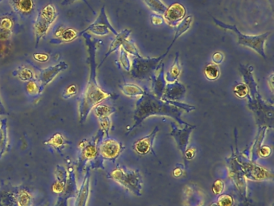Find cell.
I'll return each mask as SVG.
<instances>
[{
    "instance_id": "30bf717a",
    "label": "cell",
    "mask_w": 274,
    "mask_h": 206,
    "mask_svg": "<svg viewBox=\"0 0 274 206\" xmlns=\"http://www.w3.org/2000/svg\"><path fill=\"white\" fill-rule=\"evenodd\" d=\"M186 8L182 4L175 3L168 7L164 13V21L173 28H176L178 24L186 16Z\"/></svg>"
},
{
    "instance_id": "5b68a950",
    "label": "cell",
    "mask_w": 274,
    "mask_h": 206,
    "mask_svg": "<svg viewBox=\"0 0 274 206\" xmlns=\"http://www.w3.org/2000/svg\"><path fill=\"white\" fill-rule=\"evenodd\" d=\"M212 19H213L216 26L220 27L221 29H225V30L233 31L235 34L237 36L239 44L244 46V47L249 48L256 53H258L263 58H267L265 50V43H266L268 36L270 35V32H267L261 35H257V36L243 34L236 25H227V24L221 22L219 19H216V18H212Z\"/></svg>"
},
{
    "instance_id": "6da1fadb",
    "label": "cell",
    "mask_w": 274,
    "mask_h": 206,
    "mask_svg": "<svg viewBox=\"0 0 274 206\" xmlns=\"http://www.w3.org/2000/svg\"><path fill=\"white\" fill-rule=\"evenodd\" d=\"M193 110H195L194 106L181 103L177 104L176 102L171 101L162 100L152 94L145 92L136 103L135 110L133 113L134 125L128 131L127 134L150 116H167L175 119L179 125L189 126L188 123L182 121L181 117L184 111L190 112Z\"/></svg>"
},
{
    "instance_id": "52a82bcc",
    "label": "cell",
    "mask_w": 274,
    "mask_h": 206,
    "mask_svg": "<svg viewBox=\"0 0 274 206\" xmlns=\"http://www.w3.org/2000/svg\"><path fill=\"white\" fill-rule=\"evenodd\" d=\"M110 177L133 194L141 196L142 178L139 172L118 168L111 172Z\"/></svg>"
},
{
    "instance_id": "ffe728a7",
    "label": "cell",
    "mask_w": 274,
    "mask_h": 206,
    "mask_svg": "<svg viewBox=\"0 0 274 206\" xmlns=\"http://www.w3.org/2000/svg\"><path fill=\"white\" fill-rule=\"evenodd\" d=\"M88 196H89V175L87 173L79 193L77 195L75 206H86Z\"/></svg>"
},
{
    "instance_id": "681fc988",
    "label": "cell",
    "mask_w": 274,
    "mask_h": 206,
    "mask_svg": "<svg viewBox=\"0 0 274 206\" xmlns=\"http://www.w3.org/2000/svg\"><path fill=\"white\" fill-rule=\"evenodd\" d=\"M3 0H0V3L2 2Z\"/></svg>"
},
{
    "instance_id": "4dcf8cb0",
    "label": "cell",
    "mask_w": 274,
    "mask_h": 206,
    "mask_svg": "<svg viewBox=\"0 0 274 206\" xmlns=\"http://www.w3.org/2000/svg\"><path fill=\"white\" fill-rule=\"evenodd\" d=\"M97 146L96 144H90L85 146L83 150V157L85 159H94V157L96 156Z\"/></svg>"
},
{
    "instance_id": "f6af8a7d",
    "label": "cell",
    "mask_w": 274,
    "mask_h": 206,
    "mask_svg": "<svg viewBox=\"0 0 274 206\" xmlns=\"http://www.w3.org/2000/svg\"><path fill=\"white\" fill-rule=\"evenodd\" d=\"M64 189V184H61L60 182H57L53 186V190L55 193H60L63 191Z\"/></svg>"
},
{
    "instance_id": "7dc6e473",
    "label": "cell",
    "mask_w": 274,
    "mask_h": 206,
    "mask_svg": "<svg viewBox=\"0 0 274 206\" xmlns=\"http://www.w3.org/2000/svg\"><path fill=\"white\" fill-rule=\"evenodd\" d=\"M268 83L269 85V87H270L271 91H273V74H271L269 76V78L268 80Z\"/></svg>"
},
{
    "instance_id": "1f68e13d",
    "label": "cell",
    "mask_w": 274,
    "mask_h": 206,
    "mask_svg": "<svg viewBox=\"0 0 274 206\" xmlns=\"http://www.w3.org/2000/svg\"><path fill=\"white\" fill-rule=\"evenodd\" d=\"M234 93L240 99H245L249 94V90L245 83H239L235 86Z\"/></svg>"
},
{
    "instance_id": "d4e9b609",
    "label": "cell",
    "mask_w": 274,
    "mask_h": 206,
    "mask_svg": "<svg viewBox=\"0 0 274 206\" xmlns=\"http://www.w3.org/2000/svg\"><path fill=\"white\" fill-rule=\"evenodd\" d=\"M192 19L193 18H192V15H188L187 17L184 18L180 23L178 24V26H177L176 32H175V36H174L173 40L176 41L177 39H178L185 32L189 30L192 24V20H193Z\"/></svg>"
},
{
    "instance_id": "b9f144b4",
    "label": "cell",
    "mask_w": 274,
    "mask_h": 206,
    "mask_svg": "<svg viewBox=\"0 0 274 206\" xmlns=\"http://www.w3.org/2000/svg\"><path fill=\"white\" fill-rule=\"evenodd\" d=\"M271 152H272V151H271V148H269V147H268V146H264V147H262V148L258 151V155H260V156L265 158V157L269 156Z\"/></svg>"
},
{
    "instance_id": "2e32d148",
    "label": "cell",
    "mask_w": 274,
    "mask_h": 206,
    "mask_svg": "<svg viewBox=\"0 0 274 206\" xmlns=\"http://www.w3.org/2000/svg\"><path fill=\"white\" fill-rule=\"evenodd\" d=\"M173 131L171 133L173 136L176 139L177 143H178L179 149L182 151L184 154L186 151L187 145L188 144V138H189L190 134L192 132V130L195 128V126L190 125L188 128L179 129L177 128L175 123H172Z\"/></svg>"
},
{
    "instance_id": "8fae6325",
    "label": "cell",
    "mask_w": 274,
    "mask_h": 206,
    "mask_svg": "<svg viewBox=\"0 0 274 206\" xmlns=\"http://www.w3.org/2000/svg\"><path fill=\"white\" fill-rule=\"evenodd\" d=\"M79 36V33L73 28L59 27L54 33V38L50 40V44H61L74 41Z\"/></svg>"
},
{
    "instance_id": "484cf974",
    "label": "cell",
    "mask_w": 274,
    "mask_h": 206,
    "mask_svg": "<svg viewBox=\"0 0 274 206\" xmlns=\"http://www.w3.org/2000/svg\"><path fill=\"white\" fill-rule=\"evenodd\" d=\"M95 116L98 118V119H105V118H110L115 112V109L106 105L98 104L93 109Z\"/></svg>"
},
{
    "instance_id": "f35d334b",
    "label": "cell",
    "mask_w": 274,
    "mask_h": 206,
    "mask_svg": "<svg viewBox=\"0 0 274 206\" xmlns=\"http://www.w3.org/2000/svg\"><path fill=\"white\" fill-rule=\"evenodd\" d=\"M32 57H33V58H34V60H36V61L41 63L47 62V61H49V58H50V57H49L48 53H34V54L32 55Z\"/></svg>"
},
{
    "instance_id": "7bdbcfd3",
    "label": "cell",
    "mask_w": 274,
    "mask_h": 206,
    "mask_svg": "<svg viewBox=\"0 0 274 206\" xmlns=\"http://www.w3.org/2000/svg\"><path fill=\"white\" fill-rule=\"evenodd\" d=\"M77 0H63L62 1V5L63 6H67V5H70V4H74V3L77 2ZM83 2H85V4H86L87 6L89 8V9H91V11H92L94 13H95V12H94V10L92 8H91L90 5H89V4H88V2H87V0H82Z\"/></svg>"
},
{
    "instance_id": "e0dca14e",
    "label": "cell",
    "mask_w": 274,
    "mask_h": 206,
    "mask_svg": "<svg viewBox=\"0 0 274 206\" xmlns=\"http://www.w3.org/2000/svg\"><path fill=\"white\" fill-rule=\"evenodd\" d=\"M130 34H131V30H130V29H124V30H122V32H119L117 36H115V40L111 43L109 50H108L107 53H106L105 57H104L102 62L100 63L99 65L98 66V68L102 66L104 61L107 59V57H109V56H110L111 54L115 53V52L118 51V50L122 47L123 43H124L126 40H128V38L130 36Z\"/></svg>"
},
{
    "instance_id": "ba28073f",
    "label": "cell",
    "mask_w": 274,
    "mask_h": 206,
    "mask_svg": "<svg viewBox=\"0 0 274 206\" xmlns=\"http://www.w3.org/2000/svg\"><path fill=\"white\" fill-rule=\"evenodd\" d=\"M88 32L100 36H107L110 32H112L115 36L119 33L109 22L107 14L105 12V6L102 7L96 20L91 24L85 30L81 31L79 33V36L83 33H88Z\"/></svg>"
},
{
    "instance_id": "603a6c76",
    "label": "cell",
    "mask_w": 274,
    "mask_h": 206,
    "mask_svg": "<svg viewBox=\"0 0 274 206\" xmlns=\"http://www.w3.org/2000/svg\"><path fill=\"white\" fill-rule=\"evenodd\" d=\"M122 93L127 97L143 96L146 91L134 84L125 83L120 85Z\"/></svg>"
},
{
    "instance_id": "ac0fdd59",
    "label": "cell",
    "mask_w": 274,
    "mask_h": 206,
    "mask_svg": "<svg viewBox=\"0 0 274 206\" xmlns=\"http://www.w3.org/2000/svg\"><path fill=\"white\" fill-rule=\"evenodd\" d=\"M158 131V127H156L153 132L149 134L148 136L145 137L142 140H139L138 142L133 144V148L137 151L139 155H147L150 152L152 148L153 143L155 139L156 134Z\"/></svg>"
},
{
    "instance_id": "cb8c5ba5",
    "label": "cell",
    "mask_w": 274,
    "mask_h": 206,
    "mask_svg": "<svg viewBox=\"0 0 274 206\" xmlns=\"http://www.w3.org/2000/svg\"><path fill=\"white\" fill-rule=\"evenodd\" d=\"M13 75L18 77L21 81H28V82L32 81V80L37 79V77L35 73L31 68L24 66V65L19 66L17 70H15Z\"/></svg>"
},
{
    "instance_id": "bcb514c9",
    "label": "cell",
    "mask_w": 274,
    "mask_h": 206,
    "mask_svg": "<svg viewBox=\"0 0 274 206\" xmlns=\"http://www.w3.org/2000/svg\"><path fill=\"white\" fill-rule=\"evenodd\" d=\"M173 175L175 177H180L182 175V169H179V168H176V169H175V170L173 171Z\"/></svg>"
},
{
    "instance_id": "f1b7e54d",
    "label": "cell",
    "mask_w": 274,
    "mask_h": 206,
    "mask_svg": "<svg viewBox=\"0 0 274 206\" xmlns=\"http://www.w3.org/2000/svg\"><path fill=\"white\" fill-rule=\"evenodd\" d=\"M18 206H31V196L26 190H21L17 194Z\"/></svg>"
},
{
    "instance_id": "8d00e7d4",
    "label": "cell",
    "mask_w": 274,
    "mask_h": 206,
    "mask_svg": "<svg viewBox=\"0 0 274 206\" xmlns=\"http://www.w3.org/2000/svg\"><path fill=\"white\" fill-rule=\"evenodd\" d=\"M212 189L215 195L221 194L224 190V183L221 180H216L213 184Z\"/></svg>"
},
{
    "instance_id": "d6986e66",
    "label": "cell",
    "mask_w": 274,
    "mask_h": 206,
    "mask_svg": "<svg viewBox=\"0 0 274 206\" xmlns=\"http://www.w3.org/2000/svg\"><path fill=\"white\" fill-rule=\"evenodd\" d=\"M244 172L248 179L253 180H265L271 176L270 173L266 169L254 165H246L244 166Z\"/></svg>"
},
{
    "instance_id": "ab89813d",
    "label": "cell",
    "mask_w": 274,
    "mask_h": 206,
    "mask_svg": "<svg viewBox=\"0 0 274 206\" xmlns=\"http://www.w3.org/2000/svg\"><path fill=\"white\" fill-rule=\"evenodd\" d=\"M150 18H151V23L154 26H160L164 23V18L158 14L153 13Z\"/></svg>"
},
{
    "instance_id": "5bb4252c",
    "label": "cell",
    "mask_w": 274,
    "mask_h": 206,
    "mask_svg": "<svg viewBox=\"0 0 274 206\" xmlns=\"http://www.w3.org/2000/svg\"><path fill=\"white\" fill-rule=\"evenodd\" d=\"M9 4L14 12L20 16H29L35 9L33 0H9Z\"/></svg>"
},
{
    "instance_id": "44dd1931",
    "label": "cell",
    "mask_w": 274,
    "mask_h": 206,
    "mask_svg": "<svg viewBox=\"0 0 274 206\" xmlns=\"http://www.w3.org/2000/svg\"><path fill=\"white\" fill-rule=\"evenodd\" d=\"M181 74V65L179 62V53H175V61L173 62L171 70L166 74V81L170 83L178 80V77Z\"/></svg>"
},
{
    "instance_id": "9a60e30c",
    "label": "cell",
    "mask_w": 274,
    "mask_h": 206,
    "mask_svg": "<svg viewBox=\"0 0 274 206\" xmlns=\"http://www.w3.org/2000/svg\"><path fill=\"white\" fill-rule=\"evenodd\" d=\"M165 64L164 62L161 63L160 65V72L158 76L155 74L152 76V89L154 95L158 97V99H162L164 96V90H165L167 81L165 79Z\"/></svg>"
},
{
    "instance_id": "60d3db41",
    "label": "cell",
    "mask_w": 274,
    "mask_h": 206,
    "mask_svg": "<svg viewBox=\"0 0 274 206\" xmlns=\"http://www.w3.org/2000/svg\"><path fill=\"white\" fill-rule=\"evenodd\" d=\"M223 59H224V56L220 52H216L212 55V61H213V64H216V65L221 64L223 61Z\"/></svg>"
},
{
    "instance_id": "c3c4849f",
    "label": "cell",
    "mask_w": 274,
    "mask_h": 206,
    "mask_svg": "<svg viewBox=\"0 0 274 206\" xmlns=\"http://www.w3.org/2000/svg\"><path fill=\"white\" fill-rule=\"evenodd\" d=\"M1 115H7L6 110H5V108L3 106L2 102L0 100V116Z\"/></svg>"
},
{
    "instance_id": "7a4b0ae2",
    "label": "cell",
    "mask_w": 274,
    "mask_h": 206,
    "mask_svg": "<svg viewBox=\"0 0 274 206\" xmlns=\"http://www.w3.org/2000/svg\"><path fill=\"white\" fill-rule=\"evenodd\" d=\"M81 36L85 38L88 51V63L89 65L88 82L80 101V122L82 123L86 120L91 110H93L97 105L101 104V102L112 97V95L105 92L100 87L97 81L98 64L96 62V53L99 40L93 37L88 33H83Z\"/></svg>"
},
{
    "instance_id": "8992f818",
    "label": "cell",
    "mask_w": 274,
    "mask_h": 206,
    "mask_svg": "<svg viewBox=\"0 0 274 206\" xmlns=\"http://www.w3.org/2000/svg\"><path fill=\"white\" fill-rule=\"evenodd\" d=\"M57 17L58 13L53 4H47L39 11L33 25L36 38V47H38L40 40L47 35L48 32Z\"/></svg>"
},
{
    "instance_id": "d6a6232c",
    "label": "cell",
    "mask_w": 274,
    "mask_h": 206,
    "mask_svg": "<svg viewBox=\"0 0 274 206\" xmlns=\"http://www.w3.org/2000/svg\"><path fill=\"white\" fill-rule=\"evenodd\" d=\"M122 48L126 53H130L133 57H138V56L140 55L139 50H138L134 43L131 40H126L122 44Z\"/></svg>"
},
{
    "instance_id": "7402d4cb",
    "label": "cell",
    "mask_w": 274,
    "mask_h": 206,
    "mask_svg": "<svg viewBox=\"0 0 274 206\" xmlns=\"http://www.w3.org/2000/svg\"><path fill=\"white\" fill-rule=\"evenodd\" d=\"M13 22L8 17L0 19V41H5L11 37Z\"/></svg>"
},
{
    "instance_id": "836d02e7",
    "label": "cell",
    "mask_w": 274,
    "mask_h": 206,
    "mask_svg": "<svg viewBox=\"0 0 274 206\" xmlns=\"http://www.w3.org/2000/svg\"><path fill=\"white\" fill-rule=\"evenodd\" d=\"M26 89L30 95H39L42 91L40 84L37 82V79L29 81L28 85H27Z\"/></svg>"
},
{
    "instance_id": "74e56055",
    "label": "cell",
    "mask_w": 274,
    "mask_h": 206,
    "mask_svg": "<svg viewBox=\"0 0 274 206\" xmlns=\"http://www.w3.org/2000/svg\"><path fill=\"white\" fill-rule=\"evenodd\" d=\"M77 88L76 85H71L68 86L66 90H64L62 96L64 99H70L71 97L74 96L77 94Z\"/></svg>"
},
{
    "instance_id": "f546056e",
    "label": "cell",
    "mask_w": 274,
    "mask_h": 206,
    "mask_svg": "<svg viewBox=\"0 0 274 206\" xmlns=\"http://www.w3.org/2000/svg\"><path fill=\"white\" fill-rule=\"evenodd\" d=\"M119 61H120V64L122 68H124L126 72H130V70H131V62H130L128 53L122 48H121L120 50Z\"/></svg>"
},
{
    "instance_id": "e575fe53",
    "label": "cell",
    "mask_w": 274,
    "mask_h": 206,
    "mask_svg": "<svg viewBox=\"0 0 274 206\" xmlns=\"http://www.w3.org/2000/svg\"><path fill=\"white\" fill-rule=\"evenodd\" d=\"M219 206H233V198L229 195H221L218 199Z\"/></svg>"
},
{
    "instance_id": "d590c367",
    "label": "cell",
    "mask_w": 274,
    "mask_h": 206,
    "mask_svg": "<svg viewBox=\"0 0 274 206\" xmlns=\"http://www.w3.org/2000/svg\"><path fill=\"white\" fill-rule=\"evenodd\" d=\"M64 138L60 134H55V136H53L51 140L48 141L46 144H51L52 146H54L56 148H59L60 146L64 144Z\"/></svg>"
},
{
    "instance_id": "ee69618b",
    "label": "cell",
    "mask_w": 274,
    "mask_h": 206,
    "mask_svg": "<svg viewBox=\"0 0 274 206\" xmlns=\"http://www.w3.org/2000/svg\"><path fill=\"white\" fill-rule=\"evenodd\" d=\"M184 153H185V157H186L187 159L190 161V159H193L194 156H195V149L190 148V149L186 150Z\"/></svg>"
},
{
    "instance_id": "277c9868",
    "label": "cell",
    "mask_w": 274,
    "mask_h": 206,
    "mask_svg": "<svg viewBox=\"0 0 274 206\" xmlns=\"http://www.w3.org/2000/svg\"><path fill=\"white\" fill-rule=\"evenodd\" d=\"M175 40H172L169 47L164 54L158 57H143L141 55L134 57L131 63V76L133 78L139 80L151 79L152 76L155 74V71L160 68L161 63L167 57L170 50L175 44Z\"/></svg>"
},
{
    "instance_id": "4316f807",
    "label": "cell",
    "mask_w": 274,
    "mask_h": 206,
    "mask_svg": "<svg viewBox=\"0 0 274 206\" xmlns=\"http://www.w3.org/2000/svg\"><path fill=\"white\" fill-rule=\"evenodd\" d=\"M145 4L151 11L158 14V15H164L167 7L166 6L161 0H143Z\"/></svg>"
},
{
    "instance_id": "9c48e42d",
    "label": "cell",
    "mask_w": 274,
    "mask_h": 206,
    "mask_svg": "<svg viewBox=\"0 0 274 206\" xmlns=\"http://www.w3.org/2000/svg\"><path fill=\"white\" fill-rule=\"evenodd\" d=\"M68 68V64L65 61H60L58 64L40 70V75L38 77L37 80L38 83L40 84L42 90L44 86L51 83L52 81L60 73Z\"/></svg>"
},
{
    "instance_id": "4fadbf2b",
    "label": "cell",
    "mask_w": 274,
    "mask_h": 206,
    "mask_svg": "<svg viewBox=\"0 0 274 206\" xmlns=\"http://www.w3.org/2000/svg\"><path fill=\"white\" fill-rule=\"evenodd\" d=\"M122 148L121 144L116 140H107L102 142L100 146V154L108 159H115L120 155Z\"/></svg>"
},
{
    "instance_id": "7c38bea8",
    "label": "cell",
    "mask_w": 274,
    "mask_h": 206,
    "mask_svg": "<svg viewBox=\"0 0 274 206\" xmlns=\"http://www.w3.org/2000/svg\"><path fill=\"white\" fill-rule=\"evenodd\" d=\"M186 93V88L179 81H175L171 83L167 84L164 90V100L178 101L184 98Z\"/></svg>"
},
{
    "instance_id": "83f0119b",
    "label": "cell",
    "mask_w": 274,
    "mask_h": 206,
    "mask_svg": "<svg viewBox=\"0 0 274 206\" xmlns=\"http://www.w3.org/2000/svg\"><path fill=\"white\" fill-rule=\"evenodd\" d=\"M204 74L207 79H209V81H216L220 78V68L216 64L210 63L205 67Z\"/></svg>"
},
{
    "instance_id": "3957f363",
    "label": "cell",
    "mask_w": 274,
    "mask_h": 206,
    "mask_svg": "<svg viewBox=\"0 0 274 206\" xmlns=\"http://www.w3.org/2000/svg\"><path fill=\"white\" fill-rule=\"evenodd\" d=\"M254 68L252 65H240V72L242 74L244 82L248 86L249 94L248 98L250 102V107L259 116H265L268 119H272V106H268L263 102L261 95L257 90V85L256 83L254 76Z\"/></svg>"
}]
</instances>
